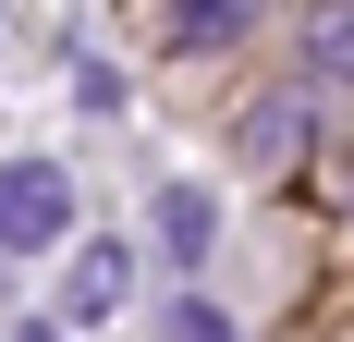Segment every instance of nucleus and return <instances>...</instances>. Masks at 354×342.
<instances>
[{"label": "nucleus", "instance_id": "nucleus-1", "mask_svg": "<svg viewBox=\"0 0 354 342\" xmlns=\"http://www.w3.org/2000/svg\"><path fill=\"white\" fill-rule=\"evenodd\" d=\"M73 233V171L62 159H12L0 171V244H62Z\"/></svg>", "mask_w": 354, "mask_h": 342}, {"label": "nucleus", "instance_id": "nucleus-2", "mask_svg": "<svg viewBox=\"0 0 354 342\" xmlns=\"http://www.w3.org/2000/svg\"><path fill=\"white\" fill-rule=\"evenodd\" d=\"M257 0H171L159 12V49H220V37H245Z\"/></svg>", "mask_w": 354, "mask_h": 342}, {"label": "nucleus", "instance_id": "nucleus-3", "mask_svg": "<svg viewBox=\"0 0 354 342\" xmlns=\"http://www.w3.org/2000/svg\"><path fill=\"white\" fill-rule=\"evenodd\" d=\"M293 135H306V98H257L245 110V171H281Z\"/></svg>", "mask_w": 354, "mask_h": 342}, {"label": "nucleus", "instance_id": "nucleus-4", "mask_svg": "<svg viewBox=\"0 0 354 342\" xmlns=\"http://www.w3.org/2000/svg\"><path fill=\"white\" fill-rule=\"evenodd\" d=\"M73 318H110L122 306V244H86V257H73V294H62Z\"/></svg>", "mask_w": 354, "mask_h": 342}, {"label": "nucleus", "instance_id": "nucleus-5", "mask_svg": "<svg viewBox=\"0 0 354 342\" xmlns=\"http://www.w3.org/2000/svg\"><path fill=\"white\" fill-rule=\"evenodd\" d=\"M208 233H220V208L196 196V183H171V196H159V244H171V257H208Z\"/></svg>", "mask_w": 354, "mask_h": 342}, {"label": "nucleus", "instance_id": "nucleus-6", "mask_svg": "<svg viewBox=\"0 0 354 342\" xmlns=\"http://www.w3.org/2000/svg\"><path fill=\"white\" fill-rule=\"evenodd\" d=\"M318 73H330V86H354V0H330V12H318Z\"/></svg>", "mask_w": 354, "mask_h": 342}, {"label": "nucleus", "instance_id": "nucleus-7", "mask_svg": "<svg viewBox=\"0 0 354 342\" xmlns=\"http://www.w3.org/2000/svg\"><path fill=\"white\" fill-rule=\"evenodd\" d=\"M171 342H232V318H208V306H183V318H171Z\"/></svg>", "mask_w": 354, "mask_h": 342}, {"label": "nucleus", "instance_id": "nucleus-8", "mask_svg": "<svg viewBox=\"0 0 354 342\" xmlns=\"http://www.w3.org/2000/svg\"><path fill=\"white\" fill-rule=\"evenodd\" d=\"M342 208H354V147H342Z\"/></svg>", "mask_w": 354, "mask_h": 342}]
</instances>
